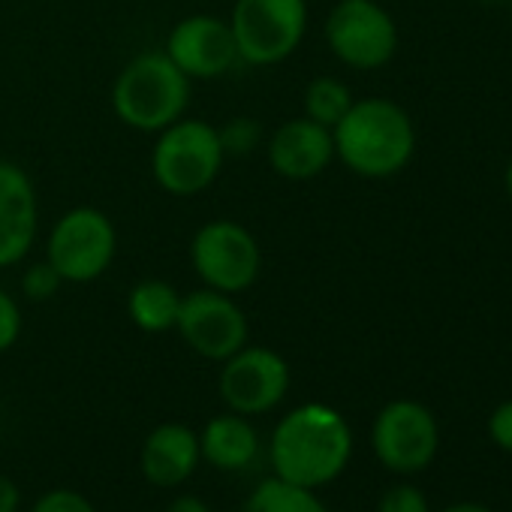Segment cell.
Returning a JSON list of instances; mask_svg holds the SVG:
<instances>
[{"instance_id": "cell-1", "label": "cell", "mask_w": 512, "mask_h": 512, "mask_svg": "<svg viewBox=\"0 0 512 512\" xmlns=\"http://www.w3.org/2000/svg\"><path fill=\"white\" fill-rule=\"evenodd\" d=\"M269 452L278 479L314 491L347 467L353 434L338 410L302 404L278 422Z\"/></svg>"}, {"instance_id": "cell-2", "label": "cell", "mask_w": 512, "mask_h": 512, "mask_svg": "<svg viewBox=\"0 0 512 512\" xmlns=\"http://www.w3.org/2000/svg\"><path fill=\"white\" fill-rule=\"evenodd\" d=\"M332 139L341 163L362 178H392L416 151L410 115L386 97L353 100L347 115L332 127Z\"/></svg>"}, {"instance_id": "cell-3", "label": "cell", "mask_w": 512, "mask_h": 512, "mask_svg": "<svg viewBox=\"0 0 512 512\" xmlns=\"http://www.w3.org/2000/svg\"><path fill=\"white\" fill-rule=\"evenodd\" d=\"M190 103V79L166 52H142L133 58L112 88L115 115L142 133H160L175 124Z\"/></svg>"}, {"instance_id": "cell-4", "label": "cell", "mask_w": 512, "mask_h": 512, "mask_svg": "<svg viewBox=\"0 0 512 512\" xmlns=\"http://www.w3.org/2000/svg\"><path fill=\"white\" fill-rule=\"evenodd\" d=\"M238 61L272 67L287 61L308 28L305 0H235L229 19Z\"/></svg>"}, {"instance_id": "cell-5", "label": "cell", "mask_w": 512, "mask_h": 512, "mask_svg": "<svg viewBox=\"0 0 512 512\" xmlns=\"http://www.w3.org/2000/svg\"><path fill=\"white\" fill-rule=\"evenodd\" d=\"M220 133L208 121H175L160 130L151 154L157 184L172 196H193L205 190L223 166Z\"/></svg>"}, {"instance_id": "cell-6", "label": "cell", "mask_w": 512, "mask_h": 512, "mask_svg": "<svg viewBox=\"0 0 512 512\" xmlns=\"http://www.w3.org/2000/svg\"><path fill=\"white\" fill-rule=\"evenodd\" d=\"M115 226L100 208L67 211L49 235V266L70 284H88L100 278L115 260Z\"/></svg>"}, {"instance_id": "cell-7", "label": "cell", "mask_w": 512, "mask_h": 512, "mask_svg": "<svg viewBox=\"0 0 512 512\" xmlns=\"http://www.w3.org/2000/svg\"><path fill=\"white\" fill-rule=\"evenodd\" d=\"M190 263L202 284L217 293H244L263 266L256 238L235 220H211L190 241Z\"/></svg>"}, {"instance_id": "cell-8", "label": "cell", "mask_w": 512, "mask_h": 512, "mask_svg": "<svg viewBox=\"0 0 512 512\" xmlns=\"http://www.w3.org/2000/svg\"><path fill=\"white\" fill-rule=\"evenodd\" d=\"M326 43L353 70H377L398 49V28L374 0H341L326 19Z\"/></svg>"}, {"instance_id": "cell-9", "label": "cell", "mask_w": 512, "mask_h": 512, "mask_svg": "<svg viewBox=\"0 0 512 512\" xmlns=\"http://www.w3.org/2000/svg\"><path fill=\"white\" fill-rule=\"evenodd\" d=\"M290 389V365L284 356L266 347H241L223 362L220 398L232 413L256 416L269 413L284 401Z\"/></svg>"}, {"instance_id": "cell-10", "label": "cell", "mask_w": 512, "mask_h": 512, "mask_svg": "<svg viewBox=\"0 0 512 512\" xmlns=\"http://www.w3.org/2000/svg\"><path fill=\"white\" fill-rule=\"evenodd\" d=\"M175 329L190 350L214 362H226L247 344L244 311L229 299V293H217L208 287L181 299Z\"/></svg>"}, {"instance_id": "cell-11", "label": "cell", "mask_w": 512, "mask_h": 512, "mask_svg": "<svg viewBox=\"0 0 512 512\" xmlns=\"http://www.w3.org/2000/svg\"><path fill=\"white\" fill-rule=\"evenodd\" d=\"M371 443L389 470L413 473L431 464L437 452V422L416 401H392L380 410Z\"/></svg>"}, {"instance_id": "cell-12", "label": "cell", "mask_w": 512, "mask_h": 512, "mask_svg": "<svg viewBox=\"0 0 512 512\" xmlns=\"http://www.w3.org/2000/svg\"><path fill=\"white\" fill-rule=\"evenodd\" d=\"M187 79H217L238 61L229 22L214 16H190L178 22L163 49Z\"/></svg>"}, {"instance_id": "cell-13", "label": "cell", "mask_w": 512, "mask_h": 512, "mask_svg": "<svg viewBox=\"0 0 512 512\" xmlns=\"http://www.w3.org/2000/svg\"><path fill=\"white\" fill-rule=\"evenodd\" d=\"M37 193L28 172L0 160V269L22 263L37 235Z\"/></svg>"}, {"instance_id": "cell-14", "label": "cell", "mask_w": 512, "mask_h": 512, "mask_svg": "<svg viewBox=\"0 0 512 512\" xmlns=\"http://www.w3.org/2000/svg\"><path fill=\"white\" fill-rule=\"evenodd\" d=\"M332 157H335L332 130L311 118H293L281 124L269 142L272 169L290 181L317 178L332 163Z\"/></svg>"}, {"instance_id": "cell-15", "label": "cell", "mask_w": 512, "mask_h": 512, "mask_svg": "<svg viewBox=\"0 0 512 512\" xmlns=\"http://www.w3.org/2000/svg\"><path fill=\"white\" fill-rule=\"evenodd\" d=\"M199 437L178 422L157 425L142 446V473L160 488L181 485L199 464Z\"/></svg>"}, {"instance_id": "cell-16", "label": "cell", "mask_w": 512, "mask_h": 512, "mask_svg": "<svg viewBox=\"0 0 512 512\" xmlns=\"http://www.w3.org/2000/svg\"><path fill=\"white\" fill-rule=\"evenodd\" d=\"M199 452L214 467L241 470L256 458V452H260V437H256L253 425L241 413L214 416L199 437Z\"/></svg>"}, {"instance_id": "cell-17", "label": "cell", "mask_w": 512, "mask_h": 512, "mask_svg": "<svg viewBox=\"0 0 512 512\" xmlns=\"http://www.w3.org/2000/svg\"><path fill=\"white\" fill-rule=\"evenodd\" d=\"M178 308H181V296L172 284L166 281H139L133 290H130V299H127V311H130V320L142 329V332H151V335H160L166 329L175 326L178 320Z\"/></svg>"}, {"instance_id": "cell-18", "label": "cell", "mask_w": 512, "mask_h": 512, "mask_svg": "<svg viewBox=\"0 0 512 512\" xmlns=\"http://www.w3.org/2000/svg\"><path fill=\"white\" fill-rule=\"evenodd\" d=\"M241 512H329L311 488L290 485L284 479H266L244 500Z\"/></svg>"}, {"instance_id": "cell-19", "label": "cell", "mask_w": 512, "mask_h": 512, "mask_svg": "<svg viewBox=\"0 0 512 512\" xmlns=\"http://www.w3.org/2000/svg\"><path fill=\"white\" fill-rule=\"evenodd\" d=\"M353 106V97H350V88L332 76H320L308 85L305 91V118L323 124V127H335L347 109Z\"/></svg>"}, {"instance_id": "cell-20", "label": "cell", "mask_w": 512, "mask_h": 512, "mask_svg": "<svg viewBox=\"0 0 512 512\" xmlns=\"http://www.w3.org/2000/svg\"><path fill=\"white\" fill-rule=\"evenodd\" d=\"M217 133H220L223 154H250L263 139V127L256 121H250V118H235Z\"/></svg>"}, {"instance_id": "cell-21", "label": "cell", "mask_w": 512, "mask_h": 512, "mask_svg": "<svg viewBox=\"0 0 512 512\" xmlns=\"http://www.w3.org/2000/svg\"><path fill=\"white\" fill-rule=\"evenodd\" d=\"M61 284H64V281H61V275H58L49 263H37V266H31V269L25 272V278H22V287H25L28 299H37V302L52 299V296L58 293V287H61Z\"/></svg>"}, {"instance_id": "cell-22", "label": "cell", "mask_w": 512, "mask_h": 512, "mask_svg": "<svg viewBox=\"0 0 512 512\" xmlns=\"http://www.w3.org/2000/svg\"><path fill=\"white\" fill-rule=\"evenodd\" d=\"M34 512H97L91 506L88 497H82L79 491H70V488H55V491H46Z\"/></svg>"}, {"instance_id": "cell-23", "label": "cell", "mask_w": 512, "mask_h": 512, "mask_svg": "<svg viewBox=\"0 0 512 512\" xmlns=\"http://www.w3.org/2000/svg\"><path fill=\"white\" fill-rule=\"evenodd\" d=\"M380 512H428V503L419 488L413 485H395L383 494Z\"/></svg>"}, {"instance_id": "cell-24", "label": "cell", "mask_w": 512, "mask_h": 512, "mask_svg": "<svg viewBox=\"0 0 512 512\" xmlns=\"http://www.w3.org/2000/svg\"><path fill=\"white\" fill-rule=\"evenodd\" d=\"M22 335V311L10 293L0 290V353L10 350Z\"/></svg>"}, {"instance_id": "cell-25", "label": "cell", "mask_w": 512, "mask_h": 512, "mask_svg": "<svg viewBox=\"0 0 512 512\" xmlns=\"http://www.w3.org/2000/svg\"><path fill=\"white\" fill-rule=\"evenodd\" d=\"M488 434H491V440H494L500 449L512 452V401L500 404V407L491 413V419H488Z\"/></svg>"}, {"instance_id": "cell-26", "label": "cell", "mask_w": 512, "mask_h": 512, "mask_svg": "<svg viewBox=\"0 0 512 512\" xmlns=\"http://www.w3.org/2000/svg\"><path fill=\"white\" fill-rule=\"evenodd\" d=\"M16 509H19V488L7 476H0V512H16Z\"/></svg>"}, {"instance_id": "cell-27", "label": "cell", "mask_w": 512, "mask_h": 512, "mask_svg": "<svg viewBox=\"0 0 512 512\" xmlns=\"http://www.w3.org/2000/svg\"><path fill=\"white\" fill-rule=\"evenodd\" d=\"M166 512H211L199 497H193V494H184V497H175L172 503H169V509Z\"/></svg>"}, {"instance_id": "cell-28", "label": "cell", "mask_w": 512, "mask_h": 512, "mask_svg": "<svg viewBox=\"0 0 512 512\" xmlns=\"http://www.w3.org/2000/svg\"><path fill=\"white\" fill-rule=\"evenodd\" d=\"M446 512H491V509H485L479 503H458V506H449Z\"/></svg>"}, {"instance_id": "cell-29", "label": "cell", "mask_w": 512, "mask_h": 512, "mask_svg": "<svg viewBox=\"0 0 512 512\" xmlns=\"http://www.w3.org/2000/svg\"><path fill=\"white\" fill-rule=\"evenodd\" d=\"M506 193H509V199H512V160H509V166H506Z\"/></svg>"}, {"instance_id": "cell-30", "label": "cell", "mask_w": 512, "mask_h": 512, "mask_svg": "<svg viewBox=\"0 0 512 512\" xmlns=\"http://www.w3.org/2000/svg\"><path fill=\"white\" fill-rule=\"evenodd\" d=\"M482 4H500V0H482Z\"/></svg>"}, {"instance_id": "cell-31", "label": "cell", "mask_w": 512, "mask_h": 512, "mask_svg": "<svg viewBox=\"0 0 512 512\" xmlns=\"http://www.w3.org/2000/svg\"><path fill=\"white\" fill-rule=\"evenodd\" d=\"M509 4H512V0H509ZM509 16H512V7H509Z\"/></svg>"}]
</instances>
